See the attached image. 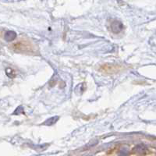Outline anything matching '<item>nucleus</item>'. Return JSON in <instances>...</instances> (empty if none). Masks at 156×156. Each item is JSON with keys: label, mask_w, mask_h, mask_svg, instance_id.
I'll list each match as a JSON object with an SVG mask.
<instances>
[{"label": "nucleus", "mask_w": 156, "mask_h": 156, "mask_svg": "<svg viewBox=\"0 0 156 156\" xmlns=\"http://www.w3.org/2000/svg\"><path fill=\"white\" fill-rule=\"evenodd\" d=\"M12 49L17 51V52H31L32 51V45L30 43L27 42H18L15 44H13L12 46Z\"/></svg>", "instance_id": "obj_1"}, {"label": "nucleus", "mask_w": 156, "mask_h": 156, "mask_svg": "<svg viewBox=\"0 0 156 156\" xmlns=\"http://www.w3.org/2000/svg\"><path fill=\"white\" fill-rule=\"evenodd\" d=\"M119 69H120V67L119 66H116V65L112 64H105L104 66H102L100 69H101L102 72L112 74V73H115L118 72Z\"/></svg>", "instance_id": "obj_2"}, {"label": "nucleus", "mask_w": 156, "mask_h": 156, "mask_svg": "<svg viewBox=\"0 0 156 156\" xmlns=\"http://www.w3.org/2000/svg\"><path fill=\"white\" fill-rule=\"evenodd\" d=\"M123 29V25L119 20H114L112 23L111 30L113 33L118 34V33L121 32Z\"/></svg>", "instance_id": "obj_3"}, {"label": "nucleus", "mask_w": 156, "mask_h": 156, "mask_svg": "<svg viewBox=\"0 0 156 156\" xmlns=\"http://www.w3.org/2000/svg\"><path fill=\"white\" fill-rule=\"evenodd\" d=\"M134 153L133 155H148L146 153V151H148V149L146 148V147L140 144V145H137L133 150Z\"/></svg>", "instance_id": "obj_4"}, {"label": "nucleus", "mask_w": 156, "mask_h": 156, "mask_svg": "<svg viewBox=\"0 0 156 156\" xmlns=\"http://www.w3.org/2000/svg\"><path fill=\"white\" fill-rule=\"evenodd\" d=\"M4 37H5L6 41L7 42H12L13 40L15 39L17 37V34L14 31H6L4 35Z\"/></svg>", "instance_id": "obj_5"}, {"label": "nucleus", "mask_w": 156, "mask_h": 156, "mask_svg": "<svg viewBox=\"0 0 156 156\" xmlns=\"http://www.w3.org/2000/svg\"><path fill=\"white\" fill-rule=\"evenodd\" d=\"M58 119H59V117L58 116H54L52 117V118H50V119H47L46 121L44 123V124L45 125H47V126H52L53 124H55L56 122L58 121Z\"/></svg>", "instance_id": "obj_6"}, {"label": "nucleus", "mask_w": 156, "mask_h": 156, "mask_svg": "<svg viewBox=\"0 0 156 156\" xmlns=\"http://www.w3.org/2000/svg\"><path fill=\"white\" fill-rule=\"evenodd\" d=\"M6 74H7L10 77H15V73H14L13 69H10V68H8V69H6Z\"/></svg>", "instance_id": "obj_7"}]
</instances>
